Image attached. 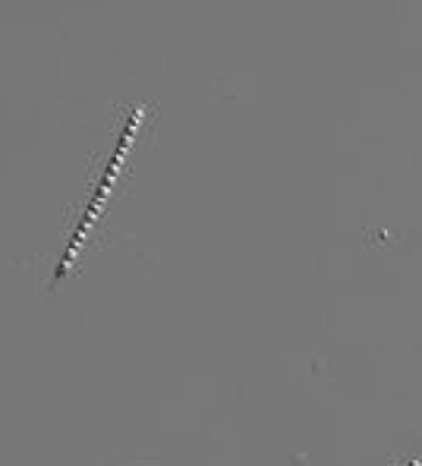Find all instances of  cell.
I'll use <instances>...</instances> for the list:
<instances>
[{"label": "cell", "instance_id": "1", "mask_svg": "<svg viewBox=\"0 0 422 466\" xmlns=\"http://www.w3.org/2000/svg\"><path fill=\"white\" fill-rule=\"evenodd\" d=\"M142 120H146V105H139V107H136V114L129 116V123H126L124 136H120L117 148H114V155H111V164H107V170H105V177H101V183H98V187H95L92 202L85 205V211H83V221H79L76 233H73V239H70V249H66V252H64V258H60V262H57V274H54V284H57V280L64 278L66 271H70V265L76 262V256H79V249H83V243H85L88 230H92V228H95V221H98L101 208H105L107 196H111L114 183H117V177H120V167H124V161H126L129 148H133L136 136H139Z\"/></svg>", "mask_w": 422, "mask_h": 466}, {"label": "cell", "instance_id": "2", "mask_svg": "<svg viewBox=\"0 0 422 466\" xmlns=\"http://www.w3.org/2000/svg\"><path fill=\"white\" fill-rule=\"evenodd\" d=\"M410 466H422V457H417V461H413Z\"/></svg>", "mask_w": 422, "mask_h": 466}]
</instances>
